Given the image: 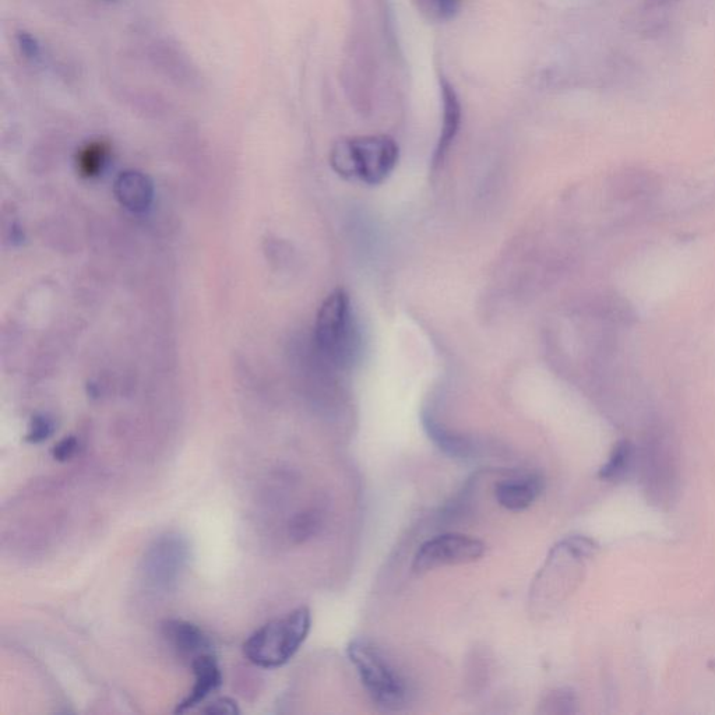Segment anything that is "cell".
<instances>
[{
	"instance_id": "cell-19",
	"label": "cell",
	"mask_w": 715,
	"mask_h": 715,
	"mask_svg": "<svg viewBox=\"0 0 715 715\" xmlns=\"http://www.w3.org/2000/svg\"><path fill=\"white\" fill-rule=\"evenodd\" d=\"M316 526H318L316 517L313 516V514H304V516L298 517L295 523L292 524V534L297 538H305L315 531Z\"/></svg>"
},
{
	"instance_id": "cell-8",
	"label": "cell",
	"mask_w": 715,
	"mask_h": 715,
	"mask_svg": "<svg viewBox=\"0 0 715 715\" xmlns=\"http://www.w3.org/2000/svg\"><path fill=\"white\" fill-rule=\"evenodd\" d=\"M116 200L132 213H144L154 200V185L146 174L140 171H123L114 185Z\"/></svg>"
},
{
	"instance_id": "cell-15",
	"label": "cell",
	"mask_w": 715,
	"mask_h": 715,
	"mask_svg": "<svg viewBox=\"0 0 715 715\" xmlns=\"http://www.w3.org/2000/svg\"><path fill=\"white\" fill-rule=\"evenodd\" d=\"M16 44L20 54L31 62L40 61L42 49L40 41L35 35L28 33L26 30H20L16 33Z\"/></svg>"
},
{
	"instance_id": "cell-7",
	"label": "cell",
	"mask_w": 715,
	"mask_h": 715,
	"mask_svg": "<svg viewBox=\"0 0 715 715\" xmlns=\"http://www.w3.org/2000/svg\"><path fill=\"white\" fill-rule=\"evenodd\" d=\"M193 675H195V685L190 690L189 695L176 706L175 713H185L195 709L204 700L216 692L223 685V672L216 657L211 653H204L192 661Z\"/></svg>"
},
{
	"instance_id": "cell-16",
	"label": "cell",
	"mask_w": 715,
	"mask_h": 715,
	"mask_svg": "<svg viewBox=\"0 0 715 715\" xmlns=\"http://www.w3.org/2000/svg\"><path fill=\"white\" fill-rule=\"evenodd\" d=\"M77 449H79V442H77L75 436H66V438L56 443L54 449H52V456L56 461L65 463V461H69L75 456Z\"/></svg>"
},
{
	"instance_id": "cell-6",
	"label": "cell",
	"mask_w": 715,
	"mask_h": 715,
	"mask_svg": "<svg viewBox=\"0 0 715 715\" xmlns=\"http://www.w3.org/2000/svg\"><path fill=\"white\" fill-rule=\"evenodd\" d=\"M189 562V545L178 534H165L147 549L143 560L144 577L157 588L174 586Z\"/></svg>"
},
{
	"instance_id": "cell-13",
	"label": "cell",
	"mask_w": 715,
	"mask_h": 715,
	"mask_svg": "<svg viewBox=\"0 0 715 715\" xmlns=\"http://www.w3.org/2000/svg\"><path fill=\"white\" fill-rule=\"evenodd\" d=\"M633 460V446L628 440L619 442L612 450L609 460L600 470V478L605 481H615L628 473Z\"/></svg>"
},
{
	"instance_id": "cell-5",
	"label": "cell",
	"mask_w": 715,
	"mask_h": 715,
	"mask_svg": "<svg viewBox=\"0 0 715 715\" xmlns=\"http://www.w3.org/2000/svg\"><path fill=\"white\" fill-rule=\"evenodd\" d=\"M485 552L484 542L470 535L442 534L419 547L412 569L417 573H426L440 567L467 565L477 562Z\"/></svg>"
},
{
	"instance_id": "cell-3",
	"label": "cell",
	"mask_w": 715,
	"mask_h": 715,
	"mask_svg": "<svg viewBox=\"0 0 715 715\" xmlns=\"http://www.w3.org/2000/svg\"><path fill=\"white\" fill-rule=\"evenodd\" d=\"M347 653L373 703L386 711L403 709L408 699L407 685L385 654L362 639L352 640Z\"/></svg>"
},
{
	"instance_id": "cell-21",
	"label": "cell",
	"mask_w": 715,
	"mask_h": 715,
	"mask_svg": "<svg viewBox=\"0 0 715 715\" xmlns=\"http://www.w3.org/2000/svg\"><path fill=\"white\" fill-rule=\"evenodd\" d=\"M102 2H108V3H111V2H116V0H102Z\"/></svg>"
},
{
	"instance_id": "cell-18",
	"label": "cell",
	"mask_w": 715,
	"mask_h": 715,
	"mask_svg": "<svg viewBox=\"0 0 715 715\" xmlns=\"http://www.w3.org/2000/svg\"><path fill=\"white\" fill-rule=\"evenodd\" d=\"M440 19L450 20L459 13L463 0H428Z\"/></svg>"
},
{
	"instance_id": "cell-20",
	"label": "cell",
	"mask_w": 715,
	"mask_h": 715,
	"mask_svg": "<svg viewBox=\"0 0 715 715\" xmlns=\"http://www.w3.org/2000/svg\"><path fill=\"white\" fill-rule=\"evenodd\" d=\"M669 2H671V0H650V5L651 6H664V5H668Z\"/></svg>"
},
{
	"instance_id": "cell-14",
	"label": "cell",
	"mask_w": 715,
	"mask_h": 715,
	"mask_svg": "<svg viewBox=\"0 0 715 715\" xmlns=\"http://www.w3.org/2000/svg\"><path fill=\"white\" fill-rule=\"evenodd\" d=\"M54 432V419L45 414H37L31 418L30 424H28L26 440L28 443L38 445V443L45 442V440L51 438Z\"/></svg>"
},
{
	"instance_id": "cell-4",
	"label": "cell",
	"mask_w": 715,
	"mask_h": 715,
	"mask_svg": "<svg viewBox=\"0 0 715 715\" xmlns=\"http://www.w3.org/2000/svg\"><path fill=\"white\" fill-rule=\"evenodd\" d=\"M315 340L320 352L333 364H351L357 350V334L350 295L343 288L331 292L320 306Z\"/></svg>"
},
{
	"instance_id": "cell-10",
	"label": "cell",
	"mask_w": 715,
	"mask_h": 715,
	"mask_svg": "<svg viewBox=\"0 0 715 715\" xmlns=\"http://www.w3.org/2000/svg\"><path fill=\"white\" fill-rule=\"evenodd\" d=\"M544 489V482L538 475L505 479L496 485L495 496L500 506L510 512H521L533 505Z\"/></svg>"
},
{
	"instance_id": "cell-12",
	"label": "cell",
	"mask_w": 715,
	"mask_h": 715,
	"mask_svg": "<svg viewBox=\"0 0 715 715\" xmlns=\"http://www.w3.org/2000/svg\"><path fill=\"white\" fill-rule=\"evenodd\" d=\"M108 156L109 146L107 143H88L77 154V171L83 178H95L104 171Z\"/></svg>"
},
{
	"instance_id": "cell-9",
	"label": "cell",
	"mask_w": 715,
	"mask_h": 715,
	"mask_svg": "<svg viewBox=\"0 0 715 715\" xmlns=\"http://www.w3.org/2000/svg\"><path fill=\"white\" fill-rule=\"evenodd\" d=\"M162 635L179 654L192 661L199 655L210 653L209 637L195 623L169 619L162 623Z\"/></svg>"
},
{
	"instance_id": "cell-1",
	"label": "cell",
	"mask_w": 715,
	"mask_h": 715,
	"mask_svg": "<svg viewBox=\"0 0 715 715\" xmlns=\"http://www.w3.org/2000/svg\"><path fill=\"white\" fill-rule=\"evenodd\" d=\"M398 154V144L392 137H348L334 144L330 164L336 174L348 181L380 185L397 167Z\"/></svg>"
},
{
	"instance_id": "cell-11",
	"label": "cell",
	"mask_w": 715,
	"mask_h": 715,
	"mask_svg": "<svg viewBox=\"0 0 715 715\" xmlns=\"http://www.w3.org/2000/svg\"><path fill=\"white\" fill-rule=\"evenodd\" d=\"M440 94H442L443 101V123L435 157H433L435 167H438L440 162L445 160L446 154L449 153L450 147H452V143L456 139L457 133H459L461 123L459 97H457L452 84L445 77H440Z\"/></svg>"
},
{
	"instance_id": "cell-2",
	"label": "cell",
	"mask_w": 715,
	"mask_h": 715,
	"mask_svg": "<svg viewBox=\"0 0 715 715\" xmlns=\"http://www.w3.org/2000/svg\"><path fill=\"white\" fill-rule=\"evenodd\" d=\"M312 628L309 608L299 607L257 629L243 644V653L259 668H280L292 660Z\"/></svg>"
},
{
	"instance_id": "cell-17",
	"label": "cell",
	"mask_w": 715,
	"mask_h": 715,
	"mask_svg": "<svg viewBox=\"0 0 715 715\" xmlns=\"http://www.w3.org/2000/svg\"><path fill=\"white\" fill-rule=\"evenodd\" d=\"M203 713L210 715H235L241 713L238 704L228 697H221V699L214 700L213 703L207 704L202 710Z\"/></svg>"
}]
</instances>
